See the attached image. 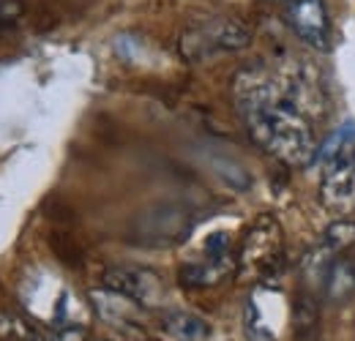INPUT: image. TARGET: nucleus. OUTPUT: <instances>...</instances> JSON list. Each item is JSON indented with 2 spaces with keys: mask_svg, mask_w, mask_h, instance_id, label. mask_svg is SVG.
Here are the masks:
<instances>
[{
  "mask_svg": "<svg viewBox=\"0 0 355 341\" xmlns=\"http://www.w3.org/2000/svg\"><path fill=\"white\" fill-rule=\"evenodd\" d=\"M252 139L276 156L287 167H306L314 161V131L311 123L287 104H268L254 112L241 115Z\"/></svg>",
  "mask_w": 355,
  "mask_h": 341,
  "instance_id": "nucleus-1",
  "label": "nucleus"
},
{
  "mask_svg": "<svg viewBox=\"0 0 355 341\" xmlns=\"http://www.w3.org/2000/svg\"><path fill=\"white\" fill-rule=\"evenodd\" d=\"M194 229V216L175 202H159L134 216L126 229V241L139 249H170L183 243Z\"/></svg>",
  "mask_w": 355,
  "mask_h": 341,
  "instance_id": "nucleus-2",
  "label": "nucleus"
},
{
  "mask_svg": "<svg viewBox=\"0 0 355 341\" xmlns=\"http://www.w3.org/2000/svg\"><path fill=\"white\" fill-rule=\"evenodd\" d=\"M252 42V30L241 19H208L180 36V55L189 63H202L219 52H238Z\"/></svg>",
  "mask_w": 355,
  "mask_h": 341,
  "instance_id": "nucleus-3",
  "label": "nucleus"
},
{
  "mask_svg": "<svg viewBox=\"0 0 355 341\" xmlns=\"http://www.w3.org/2000/svg\"><path fill=\"white\" fill-rule=\"evenodd\" d=\"M273 77L279 82L282 104L293 107L306 121L325 115L328 98H325V90H322V82H320L317 71L311 69L309 63H301V60L298 63H290V66L279 69Z\"/></svg>",
  "mask_w": 355,
  "mask_h": 341,
  "instance_id": "nucleus-4",
  "label": "nucleus"
},
{
  "mask_svg": "<svg viewBox=\"0 0 355 341\" xmlns=\"http://www.w3.org/2000/svg\"><path fill=\"white\" fill-rule=\"evenodd\" d=\"M317 197L328 213L339 218L355 213V148L339 153L322 167Z\"/></svg>",
  "mask_w": 355,
  "mask_h": 341,
  "instance_id": "nucleus-5",
  "label": "nucleus"
},
{
  "mask_svg": "<svg viewBox=\"0 0 355 341\" xmlns=\"http://www.w3.org/2000/svg\"><path fill=\"white\" fill-rule=\"evenodd\" d=\"M101 284L132 298L142 308H156V306H162V298H164L162 276L148 270V268H129V265L107 268L101 276Z\"/></svg>",
  "mask_w": 355,
  "mask_h": 341,
  "instance_id": "nucleus-6",
  "label": "nucleus"
},
{
  "mask_svg": "<svg viewBox=\"0 0 355 341\" xmlns=\"http://www.w3.org/2000/svg\"><path fill=\"white\" fill-rule=\"evenodd\" d=\"M282 227L273 216H260L252 229L246 232L243 249H241V262L252 270L268 273L282 262Z\"/></svg>",
  "mask_w": 355,
  "mask_h": 341,
  "instance_id": "nucleus-7",
  "label": "nucleus"
},
{
  "mask_svg": "<svg viewBox=\"0 0 355 341\" xmlns=\"http://www.w3.org/2000/svg\"><path fill=\"white\" fill-rule=\"evenodd\" d=\"M287 22L304 44H309L314 49H328L331 25H328V11L322 0H293L287 6Z\"/></svg>",
  "mask_w": 355,
  "mask_h": 341,
  "instance_id": "nucleus-8",
  "label": "nucleus"
},
{
  "mask_svg": "<svg viewBox=\"0 0 355 341\" xmlns=\"http://www.w3.org/2000/svg\"><path fill=\"white\" fill-rule=\"evenodd\" d=\"M232 268H235L232 254L208 256L205 262H186V265L178 270V281H180V287H189V290L214 287V284L222 281L227 273H232Z\"/></svg>",
  "mask_w": 355,
  "mask_h": 341,
  "instance_id": "nucleus-9",
  "label": "nucleus"
},
{
  "mask_svg": "<svg viewBox=\"0 0 355 341\" xmlns=\"http://www.w3.org/2000/svg\"><path fill=\"white\" fill-rule=\"evenodd\" d=\"M90 300L96 306V311L101 314V320L121 325V328H137V308L139 303H134L132 298L110 290V287H98L90 292Z\"/></svg>",
  "mask_w": 355,
  "mask_h": 341,
  "instance_id": "nucleus-10",
  "label": "nucleus"
},
{
  "mask_svg": "<svg viewBox=\"0 0 355 341\" xmlns=\"http://www.w3.org/2000/svg\"><path fill=\"white\" fill-rule=\"evenodd\" d=\"M162 331L175 341H202L211 336V325L189 311H164L162 314Z\"/></svg>",
  "mask_w": 355,
  "mask_h": 341,
  "instance_id": "nucleus-11",
  "label": "nucleus"
},
{
  "mask_svg": "<svg viewBox=\"0 0 355 341\" xmlns=\"http://www.w3.org/2000/svg\"><path fill=\"white\" fill-rule=\"evenodd\" d=\"M322 287H325V298L334 303H345L355 295V265L347 259H336L328 265V270L322 273Z\"/></svg>",
  "mask_w": 355,
  "mask_h": 341,
  "instance_id": "nucleus-12",
  "label": "nucleus"
},
{
  "mask_svg": "<svg viewBox=\"0 0 355 341\" xmlns=\"http://www.w3.org/2000/svg\"><path fill=\"white\" fill-rule=\"evenodd\" d=\"M295 341H317L320 336V306L309 292L295 298Z\"/></svg>",
  "mask_w": 355,
  "mask_h": 341,
  "instance_id": "nucleus-13",
  "label": "nucleus"
},
{
  "mask_svg": "<svg viewBox=\"0 0 355 341\" xmlns=\"http://www.w3.org/2000/svg\"><path fill=\"white\" fill-rule=\"evenodd\" d=\"M355 246V221L353 218H336V221H331L328 227H325V232H322V241H320V249L325 252V254H339V252H345V249H350Z\"/></svg>",
  "mask_w": 355,
  "mask_h": 341,
  "instance_id": "nucleus-14",
  "label": "nucleus"
},
{
  "mask_svg": "<svg viewBox=\"0 0 355 341\" xmlns=\"http://www.w3.org/2000/svg\"><path fill=\"white\" fill-rule=\"evenodd\" d=\"M350 148H355V123H347V126L336 128L334 137H328L325 145L314 153V161H311V164L325 167L328 161H334L339 153H345V150H350Z\"/></svg>",
  "mask_w": 355,
  "mask_h": 341,
  "instance_id": "nucleus-15",
  "label": "nucleus"
},
{
  "mask_svg": "<svg viewBox=\"0 0 355 341\" xmlns=\"http://www.w3.org/2000/svg\"><path fill=\"white\" fill-rule=\"evenodd\" d=\"M49 249L55 252V256L66 265V268H80L83 265V249H80V243L69 235V232H52L49 235Z\"/></svg>",
  "mask_w": 355,
  "mask_h": 341,
  "instance_id": "nucleus-16",
  "label": "nucleus"
},
{
  "mask_svg": "<svg viewBox=\"0 0 355 341\" xmlns=\"http://www.w3.org/2000/svg\"><path fill=\"white\" fill-rule=\"evenodd\" d=\"M243 325H246V339L249 341H273V328L263 320L260 303L257 298H252L246 303V314H243Z\"/></svg>",
  "mask_w": 355,
  "mask_h": 341,
  "instance_id": "nucleus-17",
  "label": "nucleus"
},
{
  "mask_svg": "<svg viewBox=\"0 0 355 341\" xmlns=\"http://www.w3.org/2000/svg\"><path fill=\"white\" fill-rule=\"evenodd\" d=\"M205 254L208 256H227L230 254V235L227 232H214L205 241Z\"/></svg>",
  "mask_w": 355,
  "mask_h": 341,
  "instance_id": "nucleus-18",
  "label": "nucleus"
},
{
  "mask_svg": "<svg viewBox=\"0 0 355 341\" xmlns=\"http://www.w3.org/2000/svg\"><path fill=\"white\" fill-rule=\"evenodd\" d=\"M25 11V3L22 0H0V22H17Z\"/></svg>",
  "mask_w": 355,
  "mask_h": 341,
  "instance_id": "nucleus-19",
  "label": "nucleus"
},
{
  "mask_svg": "<svg viewBox=\"0 0 355 341\" xmlns=\"http://www.w3.org/2000/svg\"><path fill=\"white\" fill-rule=\"evenodd\" d=\"M287 3H293V0H287Z\"/></svg>",
  "mask_w": 355,
  "mask_h": 341,
  "instance_id": "nucleus-20",
  "label": "nucleus"
}]
</instances>
